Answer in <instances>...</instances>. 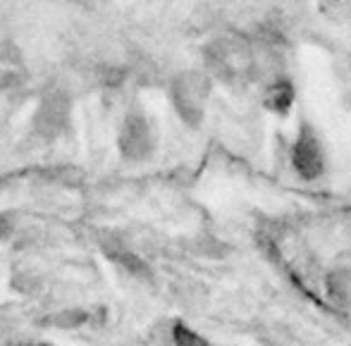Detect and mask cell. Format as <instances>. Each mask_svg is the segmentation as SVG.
Wrapping results in <instances>:
<instances>
[{
  "label": "cell",
  "mask_w": 351,
  "mask_h": 346,
  "mask_svg": "<svg viewBox=\"0 0 351 346\" xmlns=\"http://www.w3.org/2000/svg\"><path fill=\"white\" fill-rule=\"evenodd\" d=\"M206 65L213 77L225 84H246L256 77L258 60L246 38L222 36L206 48Z\"/></svg>",
  "instance_id": "obj_1"
},
{
  "label": "cell",
  "mask_w": 351,
  "mask_h": 346,
  "mask_svg": "<svg viewBox=\"0 0 351 346\" xmlns=\"http://www.w3.org/2000/svg\"><path fill=\"white\" fill-rule=\"evenodd\" d=\"M172 106L189 127H199L210 98V79L201 72H182L170 86Z\"/></svg>",
  "instance_id": "obj_2"
},
{
  "label": "cell",
  "mask_w": 351,
  "mask_h": 346,
  "mask_svg": "<svg viewBox=\"0 0 351 346\" xmlns=\"http://www.w3.org/2000/svg\"><path fill=\"white\" fill-rule=\"evenodd\" d=\"M291 165L299 172L301 180L313 182L318 180L325 172V151L323 143H320L318 134L311 129L308 125L301 127L299 138L294 143V151H291Z\"/></svg>",
  "instance_id": "obj_3"
},
{
  "label": "cell",
  "mask_w": 351,
  "mask_h": 346,
  "mask_svg": "<svg viewBox=\"0 0 351 346\" xmlns=\"http://www.w3.org/2000/svg\"><path fill=\"white\" fill-rule=\"evenodd\" d=\"M67 122H70V98L62 91L46 93L34 115V129L43 138H56L65 132Z\"/></svg>",
  "instance_id": "obj_4"
},
{
  "label": "cell",
  "mask_w": 351,
  "mask_h": 346,
  "mask_svg": "<svg viewBox=\"0 0 351 346\" xmlns=\"http://www.w3.org/2000/svg\"><path fill=\"white\" fill-rule=\"evenodd\" d=\"M156 148L153 129L141 112H130L120 129V151L130 160H146Z\"/></svg>",
  "instance_id": "obj_5"
},
{
  "label": "cell",
  "mask_w": 351,
  "mask_h": 346,
  "mask_svg": "<svg viewBox=\"0 0 351 346\" xmlns=\"http://www.w3.org/2000/svg\"><path fill=\"white\" fill-rule=\"evenodd\" d=\"M325 289L339 308L351 310V268H335L325 277Z\"/></svg>",
  "instance_id": "obj_6"
},
{
  "label": "cell",
  "mask_w": 351,
  "mask_h": 346,
  "mask_svg": "<svg viewBox=\"0 0 351 346\" xmlns=\"http://www.w3.org/2000/svg\"><path fill=\"white\" fill-rule=\"evenodd\" d=\"M291 101H294V88H291V84L285 82V79L270 84L268 91H265V106H268L273 112H278V115L289 112Z\"/></svg>",
  "instance_id": "obj_7"
},
{
  "label": "cell",
  "mask_w": 351,
  "mask_h": 346,
  "mask_svg": "<svg viewBox=\"0 0 351 346\" xmlns=\"http://www.w3.org/2000/svg\"><path fill=\"white\" fill-rule=\"evenodd\" d=\"M108 256H110L112 260H117L122 268H127L130 273H134V275H146L148 273L146 263H143L139 256L130 254V251H125V249H108Z\"/></svg>",
  "instance_id": "obj_8"
},
{
  "label": "cell",
  "mask_w": 351,
  "mask_h": 346,
  "mask_svg": "<svg viewBox=\"0 0 351 346\" xmlns=\"http://www.w3.org/2000/svg\"><path fill=\"white\" fill-rule=\"evenodd\" d=\"M175 346H208L204 337L194 330H186L184 325L175 328Z\"/></svg>",
  "instance_id": "obj_9"
},
{
  "label": "cell",
  "mask_w": 351,
  "mask_h": 346,
  "mask_svg": "<svg viewBox=\"0 0 351 346\" xmlns=\"http://www.w3.org/2000/svg\"><path fill=\"white\" fill-rule=\"evenodd\" d=\"M84 320H86V315H84L82 310H65V313L58 315L56 323L62 325V328H77V325H82Z\"/></svg>",
  "instance_id": "obj_10"
},
{
  "label": "cell",
  "mask_w": 351,
  "mask_h": 346,
  "mask_svg": "<svg viewBox=\"0 0 351 346\" xmlns=\"http://www.w3.org/2000/svg\"><path fill=\"white\" fill-rule=\"evenodd\" d=\"M10 230H12L10 220H8V217L0 215V239H3V236H8V234H10Z\"/></svg>",
  "instance_id": "obj_11"
}]
</instances>
